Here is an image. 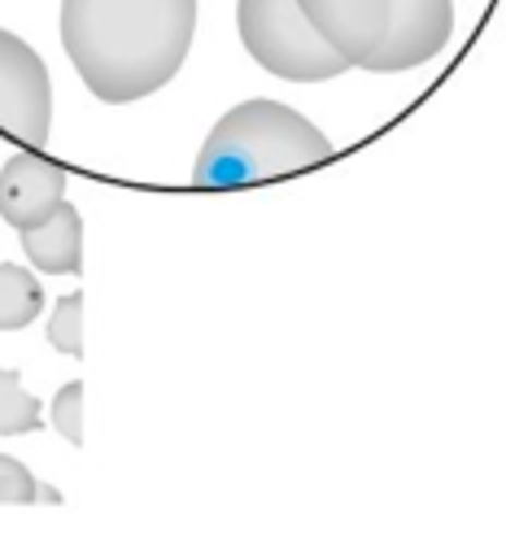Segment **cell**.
I'll return each mask as SVG.
<instances>
[{"mask_svg":"<svg viewBox=\"0 0 528 558\" xmlns=\"http://www.w3.org/2000/svg\"><path fill=\"white\" fill-rule=\"evenodd\" d=\"M196 35V0H61V44L96 100L166 87Z\"/></svg>","mask_w":528,"mask_h":558,"instance_id":"6da1fadb","label":"cell"},{"mask_svg":"<svg viewBox=\"0 0 528 558\" xmlns=\"http://www.w3.org/2000/svg\"><path fill=\"white\" fill-rule=\"evenodd\" d=\"M332 157L327 135L279 100H244L227 109L201 144L192 166L196 187H244L284 179Z\"/></svg>","mask_w":528,"mask_h":558,"instance_id":"7a4b0ae2","label":"cell"},{"mask_svg":"<svg viewBox=\"0 0 528 558\" xmlns=\"http://www.w3.org/2000/svg\"><path fill=\"white\" fill-rule=\"evenodd\" d=\"M297 9L349 65L375 74L432 61L454 31L449 0H297Z\"/></svg>","mask_w":528,"mask_h":558,"instance_id":"3957f363","label":"cell"},{"mask_svg":"<svg viewBox=\"0 0 528 558\" xmlns=\"http://www.w3.org/2000/svg\"><path fill=\"white\" fill-rule=\"evenodd\" d=\"M236 26L244 52L288 83H323L349 70V61L310 26L297 0H240Z\"/></svg>","mask_w":528,"mask_h":558,"instance_id":"277c9868","label":"cell"},{"mask_svg":"<svg viewBox=\"0 0 528 558\" xmlns=\"http://www.w3.org/2000/svg\"><path fill=\"white\" fill-rule=\"evenodd\" d=\"M52 126V78L39 52L0 26V131L22 144H44Z\"/></svg>","mask_w":528,"mask_h":558,"instance_id":"5b68a950","label":"cell"},{"mask_svg":"<svg viewBox=\"0 0 528 558\" xmlns=\"http://www.w3.org/2000/svg\"><path fill=\"white\" fill-rule=\"evenodd\" d=\"M65 201V170L39 153H17L0 170V218L9 227H31Z\"/></svg>","mask_w":528,"mask_h":558,"instance_id":"8992f818","label":"cell"},{"mask_svg":"<svg viewBox=\"0 0 528 558\" xmlns=\"http://www.w3.org/2000/svg\"><path fill=\"white\" fill-rule=\"evenodd\" d=\"M17 235H22V253L48 275H74L83 266V218L70 201L52 205L48 218L22 227Z\"/></svg>","mask_w":528,"mask_h":558,"instance_id":"52a82bcc","label":"cell"},{"mask_svg":"<svg viewBox=\"0 0 528 558\" xmlns=\"http://www.w3.org/2000/svg\"><path fill=\"white\" fill-rule=\"evenodd\" d=\"M44 310V288L26 266L0 262V331L26 327Z\"/></svg>","mask_w":528,"mask_h":558,"instance_id":"ba28073f","label":"cell"},{"mask_svg":"<svg viewBox=\"0 0 528 558\" xmlns=\"http://www.w3.org/2000/svg\"><path fill=\"white\" fill-rule=\"evenodd\" d=\"M44 414L39 401L22 388L17 371L0 366V436H22V432H39Z\"/></svg>","mask_w":528,"mask_h":558,"instance_id":"9c48e42d","label":"cell"},{"mask_svg":"<svg viewBox=\"0 0 528 558\" xmlns=\"http://www.w3.org/2000/svg\"><path fill=\"white\" fill-rule=\"evenodd\" d=\"M79 314H83V296L70 292V296L57 301V310H52V318H48V344L61 349V353H70V357L83 353V327H79Z\"/></svg>","mask_w":528,"mask_h":558,"instance_id":"30bf717a","label":"cell"},{"mask_svg":"<svg viewBox=\"0 0 528 558\" xmlns=\"http://www.w3.org/2000/svg\"><path fill=\"white\" fill-rule=\"evenodd\" d=\"M79 410H83V384H65L52 401V427L70 440V445H83V423H79Z\"/></svg>","mask_w":528,"mask_h":558,"instance_id":"8fae6325","label":"cell"},{"mask_svg":"<svg viewBox=\"0 0 528 558\" xmlns=\"http://www.w3.org/2000/svg\"><path fill=\"white\" fill-rule=\"evenodd\" d=\"M35 497H39L35 475L17 458L0 453V501H35Z\"/></svg>","mask_w":528,"mask_h":558,"instance_id":"7c38bea8","label":"cell"}]
</instances>
